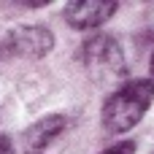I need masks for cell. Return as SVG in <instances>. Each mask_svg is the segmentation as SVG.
Listing matches in <instances>:
<instances>
[{
  "mask_svg": "<svg viewBox=\"0 0 154 154\" xmlns=\"http://www.w3.org/2000/svg\"><path fill=\"white\" fill-rule=\"evenodd\" d=\"M152 100H154V81H149V79H135V81L116 87L103 106L106 133L119 135V133L133 130L143 119V114L149 111Z\"/></svg>",
  "mask_w": 154,
  "mask_h": 154,
  "instance_id": "obj_1",
  "label": "cell"
},
{
  "mask_svg": "<svg viewBox=\"0 0 154 154\" xmlns=\"http://www.w3.org/2000/svg\"><path fill=\"white\" fill-rule=\"evenodd\" d=\"M81 62H84L87 76L97 87H116L125 79V73H127V62H125L122 46L106 32H97V35L84 41Z\"/></svg>",
  "mask_w": 154,
  "mask_h": 154,
  "instance_id": "obj_2",
  "label": "cell"
},
{
  "mask_svg": "<svg viewBox=\"0 0 154 154\" xmlns=\"http://www.w3.org/2000/svg\"><path fill=\"white\" fill-rule=\"evenodd\" d=\"M5 54H14V57H24V60H41L51 51L54 46V35L49 27H41V24H22V27H14L5 38Z\"/></svg>",
  "mask_w": 154,
  "mask_h": 154,
  "instance_id": "obj_3",
  "label": "cell"
},
{
  "mask_svg": "<svg viewBox=\"0 0 154 154\" xmlns=\"http://www.w3.org/2000/svg\"><path fill=\"white\" fill-rule=\"evenodd\" d=\"M119 11L116 3H106V0H76L65 5V19L70 27L76 30H92L100 27L106 19H111Z\"/></svg>",
  "mask_w": 154,
  "mask_h": 154,
  "instance_id": "obj_4",
  "label": "cell"
},
{
  "mask_svg": "<svg viewBox=\"0 0 154 154\" xmlns=\"http://www.w3.org/2000/svg\"><path fill=\"white\" fill-rule=\"evenodd\" d=\"M65 125H68V119H65L62 114H49V116L38 119L35 125H30V127L24 130V135H22V143H24L27 154H41L62 130H65Z\"/></svg>",
  "mask_w": 154,
  "mask_h": 154,
  "instance_id": "obj_5",
  "label": "cell"
},
{
  "mask_svg": "<svg viewBox=\"0 0 154 154\" xmlns=\"http://www.w3.org/2000/svg\"><path fill=\"white\" fill-rule=\"evenodd\" d=\"M100 154H135V143L133 141H122V143H116V146H111V149H106Z\"/></svg>",
  "mask_w": 154,
  "mask_h": 154,
  "instance_id": "obj_6",
  "label": "cell"
},
{
  "mask_svg": "<svg viewBox=\"0 0 154 154\" xmlns=\"http://www.w3.org/2000/svg\"><path fill=\"white\" fill-rule=\"evenodd\" d=\"M0 154H14V143H11V138L3 135V133H0Z\"/></svg>",
  "mask_w": 154,
  "mask_h": 154,
  "instance_id": "obj_7",
  "label": "cell"
},
{
  "mask_svg": "<svg viewBox=\"0 0 154 154\" xmlns=\"http://www.w3.org/2000/svg\"><path fill=\"white\" fill-rule=\"evenodd\" d=\"M3 57H5V43L0 41V60H3Z\"/></svg>",
  "mask_w": 154,
  "mask_h": 154,
  "instance_id": "obj_8",
  "label": "cell"
},
{
  "mask_svg": "<svg viewBox=\"0 0 154 154\" xmlns=\"http://www.w3.org/2000/svg\"><path fill=\"white\" fill-rule=\"evenodd\" d=\"M149 68H152V79H154V51H152V62H149Z\"/></svg>",
  "mask_w": 154,
  "mask_h": 154,
  "instance_id": "obj_9",
  "label": "cell"
}]
</instances>
